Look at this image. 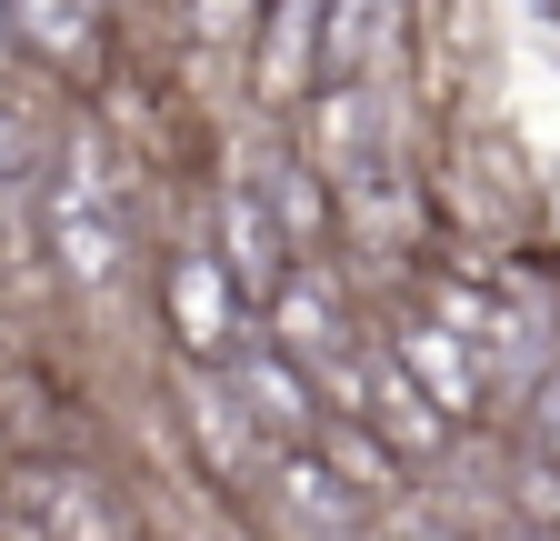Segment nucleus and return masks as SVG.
<instances>
[{
	"mask_svg": "<svg viewBox=\"0 0 560 541\" xmlns=\"http://www.w3.org/2000/svg\"><path fill=\"white\" fill-rule=\"evenodd\" d=\"M361 422H371L390 451H410V461H431V451L451 441V412H441V401L400 371V352H381V361H371V381H361Z\"/></svg>",
	"mask_w": 560,
	"mask_h": 541,
	"instance_id": "1",
	"label": "nucleus"
},
{
	"mask_svg": "<svg viewBox=\"0 0 560 541\" xmlns=\"http://www.w3.org/2000/svg\"><path fill=\"white\" fill-rule=\"evenodd\" d=\"M221 270H231V291H241L250 311H260L280 281H291V241L270 231V211H260L250 191H231V200H221Z\"/></svg>",
	"mask_w": 560,
	"mask_h": 541,
	"instance_id": "2",
	"label": "nucleus"
},
{
	"mask_svg": "<svg viewBox=\"0 0 560 541\" xmlns=\"http://www.w3.org/2000/svg\"><path fill=\"white\" fill-rule=\"evenodd\" d=\"M320 461L340 471L350 492H400V451H381L361 412H340V422H320Z\"/></svg>",
	"mask_w": 560,
	"mask_h": 541,
	"instance_id": "3",
	"label": "nucleus"
},
{
	"mask_svg": "<svg viewBox=\"0 0 560 541\" xmlns=\"http://www.w3.org/2000/svg\"><path fill=\"white\" fill-rule=\"evenodd\" d=\"M231 381L260 401V422H270V431H311V391H301V361H291V352H250Z\"/></svg>",
	"mask_w": 560,
	"mask_h": 541,
	"instance_id": "4",
	"label": "nucleus"
},
{
	"mask_svg": "<svg viewBox=\"0 0 560 541\" xmlns=\"http://www.w3.org/2000/svg\"><path fill=\"white\" fill-rule=\"evenodd\" d=\"M400 371H410V381H431V391H441V412H460V401H470L460 331H431V321H420V331H400Z\"/></svg>",
	"mask_w": 560,
	"mask_h": 541,
	"instance_id": "5",
	"label": "nucleus"
},
{
	"mask_svg": "<svg viewBox=\"0 0 560 541\" xmlns=\"http://www.w3.org/2000/svg\"><path fill=\"white\" fill-rule=\"evenodd\" d=\"M60 241H70V270H81V281H101V270H110V231H101V221H70Z\"/></svg>",
	"mask_w": 560,
	"mask_h": 541,
	"instance_id": "6",
	"label": "nucleus"
}]
</instances>
